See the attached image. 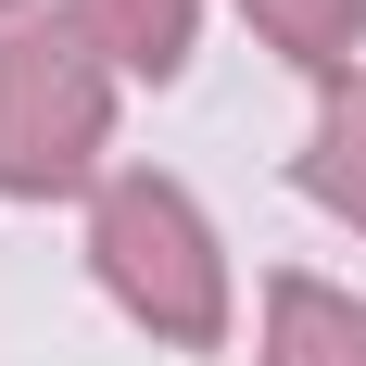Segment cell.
<instances>
[{
  "mask_svg": "<svg viewBox=\"0 0 366 366\" xmlns=\"http://www.w3.org/2000/svg\"><path fill=\"white\" fill-rule=\"evenodd\" d=\"M303 202H329L341 227H366V76H329L316 89V127H303Z\"/></svg>",
  "mask_w": 366,
  "mask_h": 366,
  "instance_id": "3",
  "label": "cell"
},
{
  "mask_svg": "<svg viewBox=\"0 0 366 366\" xmlns=\"http://www.w3.org/2000/svg\"><path fill=\"white\" fill-rule=\"evenodd\" d=\"M76 26L102 38L114 76H177V64H189V26H202V0H76Z\"/></svg>",
  "mask_w": 366,
  "mask_h": 366,
  "instance_id": "5",
  "label": "cell"
},
{
  "mask_svg": "<svg viewBox=\"0 0 366 366\" xmlns=\"http://www.w3.org/2000/svg\"><path fill=\"white\" fill-rule=\"evenodd\" d=\"M114 139V64L76 13H13L0 26V202L89 189Z\"/></svg>",
  "mask_w": 366,
  "mask_h": 366,
  "instance_id": "2",
  "label": "cell"
},
{
  "mask_svg": "<svg viewBox=\"0 0 366 366\" xmlns=\"http://www.w3.org/2000/svg\"><path fill=\"white\" fill-rule=\"evenodd\" d=\"M0 26H13V0H0Z\"/></svg>",
  "mask_w": 366,
  "mask_h": 366,
  "instance_id": "7",
  "label": "cell"
},
{
  "mask_svg": "<svg viewBox=\"0 0 366 366\" xmlns=\"http://www.w3.org/2000/svg\"><path fill=\"white\" fill-rule=\"evenodd\" d=\"M265 366H366V303L329 278H278L265 291Z\"/></svg>",
  "mask_w": 366,
  "mask_h": 366,
  "instance_id": "4",
  "label": "cell"
},
{
  "mask_svg": "<svg viewBox=\"0 0 366 366\" xmlns=\"http://www.w3.org/2000/svg\"><path fill=\"white\" fill-rule=\"evenodd\" d=\"M240 13H253V38L278 64H303L316 89L354 76V51H366V0H240Z\"/></svg>",
  "mask_w": 366,
  "mask_h": 366,
  "instance_id": "6",
  "label": "cell"
},
{
  "mask_svg": "<svg viewBox=\"0 0 366 366\" xmlns=\"http://www.w3.org/2000/svg\"><path fill=\"white\" fill-rule=\"evenodd\" d=\"M89 278L114 291V316H139L177 354H215L227 316H240L227 303V253H215V227H202V202L177 177H102V202H89Z\"/></svg>",
  "mask_w": 366,
  "mask_h": 366,
  "instance_id": "1",
  "label": "cell"
}]
</instances>
